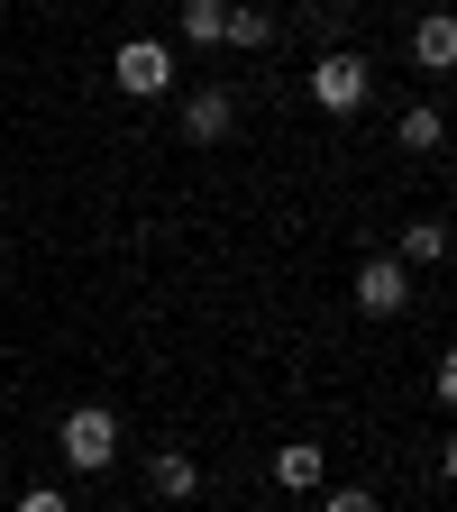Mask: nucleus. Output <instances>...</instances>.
<instances>
[{"instance_id": "nucleus-1", "label": "nucleus", "mask_w": 457, "mask_h": 512, "mask_svg": "<svg viewBox=\"0 0 457 512\" xmlns=\"http://www.w3.org/2000/svg\"><path fill=\"white\" fill-rule=\"evenodd\" d=\"M55 448H64V467H83V476H101V467L119 458V421H110L101 403H83V412H64Z\"/></svg>"}, {"instance_id": "nucleus-2", "label": "nucleus", "mask_w": 457, "mask_h": 512, "mask_svg": "<svg viewBox=\"0 0 457 512\" xmlns=\"http://www.w3.org/2000/svg\"><path fill=\"white\" fill-rule=\"evenodd\" d=\"M110 74H119V92H128V101H165V92H174V55H165L156 37H128Z\"/></svg>"}, {"instance_id": "nucleus-3", "label": "nucleus", "mask_w": 457, "mask_h": 512, "mask_svg": "<svg viewBox=\"0 0 457 512\" xmlns=\"http://www.w3.org/2000/svg\"><path fill=\"white\" fill-rule=\"evenodd\" d=\"M366 83H375V74H366V55H320V64H311V101H320V110H339V119L366 110Z\"/></svg>"}, {"instance_id": "nucleus-4", "label": "nucleus", "mask_w": 457, "mask_h": 512, "mask_svg": "<svg viewBox=\"0 0 457 512\" xmlns=\"http://www.w3.org/2000/svg\"><path fill=\"white\" fill-rule=\"evenodd\" d=\"M403 302H412V266H403V256H366V266H357V311L394 320Z\"/></svg>"}, {"instance_id": "nucleus-5", "label": "nucleus", "mask_w": 457, "mask_h": 512, "mask_svg": "<svg viewBox=\"0 0 457 512\" xmlns=\"http://www.w3.org/2000/svg\"><path fill=\"white\" fill-rule=\"evenodd\" d=\"M229 128H238V101H229V92H192V101H183V138H192V147H220Z\"/></svg>"}, {"instance_id": "nucleus-6", "label": "nucleus", "mask_w": 457, "mask_h": 512, "mask_svg": "<svg viewBox=\"0 0 457 512\" xmlns=\"http://www.w3.org/2000/svg\"><path fill=\"white\" fill-rule=\"evenodd\" d=\"M412 64L457 74V19H448V10H421V28H412Z\"/></svg>"}, {"instance_id": "nucleus-7", "label": "nucleus", "mask_w": 457, "mask_h": 512, "mask_svg": "<svg viewBox=\"0 0 457 512\" xmlns=\"http://www.w3.org/2000/svg\"><path fill=\"white\" fill-rule=\"evenodd\" d=\"M320 467H330V458H320V439H284V448H275V485H284V494H311Z\"/></svg>"}, {"instance_id": "nucleus-8", "label": "nucleus", "mask_w": 457, "mask_h": 512, "mask_svg": "<svg viewBox=\"0 0 457 512\" xmlns=\"http://www.w3.org/2000/svg\"><path fill=\"white\" fill-rule=\"evenodd\" d=\"M147 485H156L165 503H192V494H202V467H192L183 448H156V458H147Z\"/></svg>"}, {"instance_id": "nucleus-9", "label": "nucleus", "mask_w": 457, "mask_h": 512, "mask_svg": "<svg viewBox=\"0 0 457 512\" xmlns=\"http://www.w3.org/2000/svg\"><path fill=\"white\" fill-rule=\"evenodd\" d=\"M439 138H448V128H439V110H430V101H412V110L394 119V147H412V156H430Z\"/></svg>"}, {"instance_id": "nucleus-10", "label": "nucleus", "mask_w": 457, "mask_h": 512, "mask_svg": "<svg viewBox=\"0 0 457 512\" xmlns=\"http://www.w3.org/2000/svg\"><path fill=\"white\" fill-rule=\"evenodd\" d=\"M394 256H403V266H439V256H448V220H412Z\"/></svg>"}, {"instance_id": "nucleus-11", "label": "nucleus", "mask_w": 457, "mask_h": 512, "mask_svg": "<svg viewBox=\"0 0 457 512\" xmlns=\"http://www.w3.org/2000/svg\"><path fill=\"white\" fill-rule=\"evenodd\" d=\"M220 28H229V0H183V37L192 46H220Z\"/></svg>"}, {"instance_id": "nucleus-12", "label": "nucleus", "mask_w": 457, "mask_h": 512, "mask_svg": "<svg viewBox=\"0 0 457 512\" xmlns=\"http://www.w3.org/2000/svg\"><path fill=\"white\" fill-rule=\"evenodd\" d=\"M266 37H275L266 10H229V28H220V46H266Z\"/></svg>"}, {"instance_id": "nucleus-13", "label": "nucleus", "mask_w": 457, "mask_h": 512, "mask_svg": "<svg viewBox=\"0 0 457 512\" xmlns=\"http://www.w3.org/2000/svg\"><path fill=\"white\" fill-rule=\"evenodd\" d=\"M320 512H375V494H366V485H339V494L320 503Z\"/></svg>"}, {"instance_id": "nucleus-14", "label": "nucleus", "mask_w": 457, "mask_h": 512, "mask_svg": "<svg viewBox=\"0 0 457 512\" xmlns=\"http://www.w3.org/2000/svg\"><path fill=\"white\" fill-rule=\"evenodd\" d=\"M19 512H74V503H64L55 485H28V494H19Z\"/></svg>"}, {"instance_id": "nucleus-15", "label": "nucleus", "mask_w": 457, "mask_h": 512, "mask_svg": "<svg viewBox=\"0 0 457 512\" xmlns=\"http://www.w3.org/2000/svg\"><path fill=\"white\" fill-rule=\"evenodd\" d=\"M439 403H457V348L439 357Z\"/></svg>"}, {"instance_id": "nucleus-16", "label": "nucleus", "mask_w": 457, "mask_h": 512, "mask_svg": "<svg viewBox=\"0 0 457 512\" xmlns=\"http://www.w3.org/2000/svg\"><path fill=\"white\" fill-rule=\"evenodd\" d=\"M439 467H448V485H457V439H448V448H439Z\"/></svg>"}]
</instances>
